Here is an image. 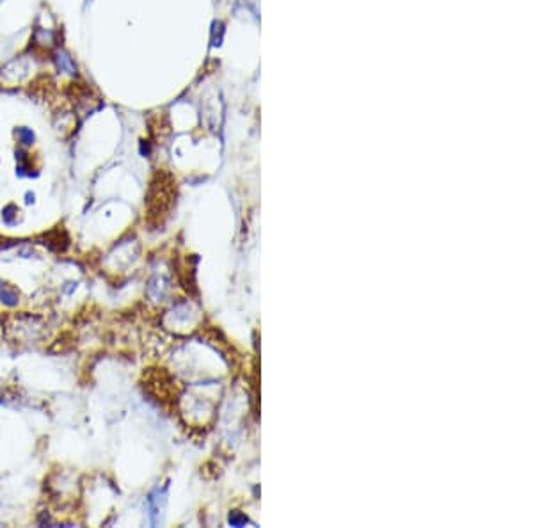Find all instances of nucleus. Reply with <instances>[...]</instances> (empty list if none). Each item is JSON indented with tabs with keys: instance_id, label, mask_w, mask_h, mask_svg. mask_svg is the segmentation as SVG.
Instances as JSON below:
<instances>
[{
	"instance_id": "5",
	"label": "nucleus",
	"mask_w": 533,
	"mask_h": 528,
	"mask_svg": "<svg viewBox=\"0 0 533 528\" xmlns=\"http://www.w3.org/2000/svg\"><path fill=\"white\" fill-rule=\"evenodd\" d=\"M27 199H25V201H27V205H31V203H34V197H36V196H34V194H32V192H27Z\"/></svg>"
},
{
	"instance_id": "1",
	"label": "nucleus",
	"mask_w": 533,
	"mask_h": 528,
	"mask_svg": "<svg viewBox=\"0 0 533 528\" xmlns=\"http://www.w3.org/2000/svg\"><path fill=\"white\" fill-rule=\"evenodd\" d=\"M52 61L55 62V66H57L59 71H64V73H69V75H77V66H75V61L71 59V55L68 52H64L62 48H57L55 52L52 53Z\"/></svg>"
},
{
	"instance_id": "4",
	"label": "nucleus",
	"mask_w": 533,
	"mask_h": 528,
	"mask_svg": "<svg viewBox=\"0 0 533 528\" xmlns=\"http://www.w3.org/2000/svg\"><path fill=\"white\" fill-rule=\"evenodd\" d=\"M18 213H20V210H18L16 205H7V207L2 210V221H4L7 226H13V224H16V221H18Z\"/></svg>"
},
{
	"instance_id": "2",
	"label": "nucleus",
	"mask_w": 533,
	"mask_h": 528,
	"mask_svg": "<svg viewBox=\"0 0 533 528\" xmlns=\"http://www.w3.org/2000/svg\"><path fill=\"white\" fill-rule=\"evenodd\" d=\"M0 302L5 306H16L20 302V292L4 281H0Z\"/></svg>"
},
{
	"instance_id": "3",
	"label": "nucleus",
	"mask_w": 533,
	"mask_h": 528,
	"mask_svg": "<svg viewBox=\"0 0 533 528\" xmlns=\"http://www.w3.org/2000/svg\"><path fill=\"white\" fill-rule=\"evenodd\" d=\"M15 134H16V137H18V141H20L23 146H32L34 142H36V134H34L31 128H27V126H20V128H16Z\"/></svg>"
}]
</instances>
